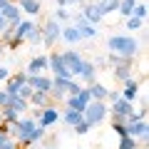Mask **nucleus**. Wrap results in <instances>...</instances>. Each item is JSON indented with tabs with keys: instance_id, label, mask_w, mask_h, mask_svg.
I'll list each match as a JSON object with an SVG mask.
<instances>
[{
	"instance_id": "obj_1",
	"label": "nucleus",
	"mask_w": 149,
	"mask_h": 149,
	"mask_svg": "<svg viewBox=\"0 0 149 149\" xmlns=\"http://www.w3.org/2000/svg\"><path fill=\"white\" fill-rule=\"evenodd\" d=\"M107 47H109V52L129 57V60H134V55L139 52V42L132 35H112L109 40H107Z\"/></svg>"
},
{
	"instance_id": "obj_2",
	"label": "nucleus",
	"mask_w": 149,
	"mask_h": 149,
	"mask_svg": "<svg viewBox=\"0 0 149 149\" xmlns=\"http://www.w3.org/2000/svg\"><path fill=\"white\" fill-rule=\"evenodd\" d=\"M107 117H109V104H107V102H102V100H90V104L82 109V119H85L90 127L102 124Z\"/></svg>"
},
{
	"instance_id": "obj_3",
	"label": "nucleus",
	"mask_w": 149,
	"mask_h": 149,
	"mask_svg": "<svg viewBox=\"0 0 149 149\" xmlns=\"http://www.w3.org/2000/svg\"><path fill=\"white\" fill-rule=\"evenodd\" d=\"M40 32H42V47H52L55 42L60 40V32H62V22H57L55 17H50L47 22L40 25Z\"/></svg>"
},
{
	"instance_id": "obj_4",
	"label": "nucleus",
	"mask_w": 149,
	"mask_h": 149,
	"mask_svg": "<svg viewBox=\"0 0 149 149\" xmlns=\"http://www.w3.org/2000/svg\"><path fill=\"white\" fill-rule=\"evenodd\" d=\"M124 129H127L129 137H134L137 142L147 144V137H149V124H147V119H124Z\"/></svg>"
},
{
	"instance_id": "obj_5",
	"label": "nucleus",
	"mask_w": 149,
	"mask_h": 149,
	"mask_svg": "<svg viewBox=\"0 0 149 149\" xmlns=\"http://www.w3.org/2000/svg\"><path fill=\"white\" fill-rule=\"evenodd\" d=\"M109 114H114V117H122V119L132 117V114H134V102H132V100H124V97L119 95L117 100H112V102H109Z\"/></svg>"
},
{
	"instance_id": "obj_6",
	"label": "nucleus",
	"mask_w": 149,
	"mask_h": 149,
	"mask_svg": "<svg viewBox=\"0 0 149 149\" xmlns=\"http://www.w3.org/2000/svg\"><path fill=\"white\" fill-rule=\"evenodd\" d=\"M70 22H72L77 30H80V35H82V40H92V37H97V27L92 25L90 20H87L82 13H77V15H72L70 17Z\"/></svg>"
},
{
	"instance_id": "obj_7",
	"label": "nucleus",
	"mask_w": 149,
	"mask_h": 149,
	"mask_svg": "<svg viewBox=\"0 0 149 149\" xmlns=\"http://www.w3.org/2000/svg\"><path fill=\"white\" fill-rule=\"evenodd\" d=\"M65 60V67H67L70 77L72 80H77V74H80V67H82V55L77 52V50H65V52H60Z\"/></svg>"
},
{
	"instance_id": "obj_8",
	"label": "nucleus",
	"mask_w": 149,
	"mask_h": 149,
	"mask_svg": "<svg viewBox=\"0 0 149 149\" xmlns=\"http://www.w3.org/2000/svg\"><path fill=\"white\" fill-rule=\"evenodd\" d=\"M57 122H60V109H57L55 104L42 107V109H40V117H37V124H40V127L50 129V127H55Z\"/></svg>"
},
{
	"instance_id": "obj_9",
	"label": "nucleus",
	"mask_w": 149,
	"mask_h": 149,
	"mask_svg": "<svg viewBox=\"0 0 149 149\" xmlns=\"http://www.w3.org/2000/svg\"><path fill=\"white\" fill-rule=\"evenodd\" d=\"M47 70H52L55 77H70L67 67H65V60H62V55H60V52L47 55Z\"/></svg>"
},
{
	"instance_id": "obj_10",
	"label": "nucleus",
	"mask_w": 149,
	"mask_h": 149,
	"mask_svg": "<svg viewBox=\"0 0 149 149\" xmlns=\"http://www.w3.org/2000/svg\"><path fill=\"white\" fill-rule=\"evenodd\" d=\"M132 70H134V62H132L129 57H124L119 65L112 67V74H114V80H117V82H124V80L132 77Z\"/></svg>"
},
{
	"instance_id": "obj_11",
	"label": "nucleus",
	"mask_w": 149,
	"mask_h": 149,
	"mask_svg": "<svg viewBox=\"0 0 149 149\" xmlns=\"http://www.w3.org/2000/svg\"><path fill=\"white\" fill-rule=\"evenodd\" d=\"M27 85L32 87V90L37 92H50V87H52V77H47V74H27Z\"/></svg>"
},
{
	"instance_id": "obj_12",
	"label": "nucleus",
	"mask_w": 149,
	"mask_h": 149,
	"mask_svg": "<svg viewBox=\"0 0 149 149\" xmlns=\"http://www.w3.org/2000/svg\"><path fill=\"white\" fill-rule=\"evenodd\" d=\"M25 82H27V72H15V74H10L5 80V87H3V90H5L8 95H17V90H20Z\"/></svg>"
},
{
	"instance_id": "obj_13",
	"label": "nucleus",
	"mask_w": 149,
	"mask_h": 149,
	"mask_svg": "<svg viewBox=\"0 0 149 149\" xmlns=\"http://www.w3.org/2000/svg\"><path fill=\"white\" fill-rule=\"evenodd\" d=\"M0 13H3V17H5L8 22H13V25H17V22L22 20V10L17 8V3H15V0H8V3H5V8H3Z\"/></svg>"
},
{
	"instance_id": "obj_14",
	"label": "nucleus",
	"mask_w": 149,
	"mask_h": 149,
	"mask_svg": "<svg viewBox=\"0 0 149 149\" xmlns=\"http://www.w3.org/2000/svg\"><path fill=\"white\" fill-rule=\"evenodd\" d=\"M45 70H47V55H35V57L27 62L25 72L27 74H42Z\"/></svg>"
},
{
	"instance_id": "obj_15",
	"label": "nucleus",
	"mask_w": 149,
	"mask_h": 149,
	"mask_svg": "<svg viewBox=\"0 0 149 149\" xmlns=\"http://www.w3.org/2000/svg\"><path fill=\"white\" fill-rule=\"evenodd\" d=\"M80 5H82V15H85L87 20L92 22V25H97V22H100L102 17H104V15H102V10H100V5H97V3H80Z\"/></svg>"
},
{
	"instance_id": "obj_16",
	"label": "nucleus",
	"mask_w": 149,
	"mask_h": 149,
	"mask_svg": "<svg viewBox=\"0 0 149 149\" xmlns=\"http://www.w3.org/2000/svg\"><path fill=\"white\" fill-rule=\"evenodd\" d=\"M77 80H82V82H95L97 80V67H95V62H90V60H82V67H80V74H77Z\"/></svg>"
},
{
	"instance_id": "obj_17",
	"label": "nucleus",
	"mask_w": 149,
	"mask_h": 149,
	"mask_svg": "<svg viewBox=\"0 0 149 149\" xmlns=\"http://www.w3.org/2000/svg\"><path fill=\"white\" fill-rule=\"evenodd\" d=\"M27 102H30V107H37V109L55 104L52 97H50V92H37V90H32V95H30V100H27Z\"/></svg>"
},
{
	"instance_id": "obj_18",
	"label": "nucleus",
	"mask_w": 149,
	"mask_h": 149,
	"mask_svg": "<svg viewBox=\"0 0 149 149\" xmlns=\"http://www.w3.org/2000/svg\"><path fill=\"white\" fill-rule=\"evenodd\" d=\"M5 107H13V109H15V112H20V114L30 112V102H27V100H22L20 95H8Z\"/></svg>"
},
{
	"instance_id": "obj_19",
	"label": "nucleus",
	"mask_w": 149,
	"mask_h": 149,
	"mask_svg": "<svg viewBox=\"0 0 149 149\" xmlns=\"http://www.w3.org/2000/svg\"><path fill=\"white\" fill-rule=\"evenodd\" d=\"M60 37H62L67 45H74V42H80L82 40V35H80V30L70 22V25H62V32H60Z\"/></svg>"
},
{
	"instance_id": "obj_20",
	"label": "nucleus",
	"mask_w": 149,
	"mask_h": 149,
	"mask_svg": "<svg viewBox=\"0 0 149 149\" xmlns=\"http://www.w3.org/2000/svg\"><path fill=\"white\" fill-rule=\"evenodd\" d=\"M139 95V82L134 80V77H129V80H124L122 82V97L124 100H132L134 102V97Z\"/></svg>"
},
{
	"instance_id": "obj_21",
	"label": "nucleus",
	"mask_w": 149,
	"mask_h": 149,
	"mask_svg": "<svg viewBox=\"0 0 149 149\" xmlns=\"http://www.w3.org/2000/svg\"><path fill=\"white\" fill-rule=\"evenodd\" d=\"M87 92H90V97L92 100H102V102H107V95H109V90H107L102 82H90V87H87Z\"/></svg>"
},
{
	"instance_id": "obj_22",
	"label": "nucleus",
	"mask_w": 149,
	"mask_h": 149,
	"mask_svg": "<svg viewBox=\"0 0 149 149\" xmlns=\"http://www.w3.org/2000/svg\"><path fill=\"white\" fill-rule=\"evenodd\" d=\"M17 8H20L25 15H37L42 10V3L40 0H17Z\"/></svg>"
},
{
	"instance_id": "obj_23",
	"label": "nucleus",
	"mask_w": 149,
	"mask_h": 149,
	"mask_svg": "<svg viewBox=\"0 0 149 149\" xmlns=\"http://www.w3.org/2000/svg\"><path fill=\"white\" fill-rule=\"evenodd\" d=\"M25 42H30V45H40V42H42L40 25H35V22H32V25L27 27V32H25Z\"/></svg>"
},
{
	"instance_id": "obj_24",
	"label": "nucleus",
	"mask_w": 149,
	"mask_h": 149,
	"mask_svg": "<svg viewBox=\"0 0 149 149\" xmlns=\"http://www.w3.org/2000/svg\"><path fill=\"white\" fill-rule=\"evenodd\" d=\"M60 119H62L67 127H74V124L82 119V112H77V109H67V107H65V112L60 114Z\"/></svg>"
},
{
	"instance_id": "obj_25",
	"label": "nucleus",
	"mask_w": 149,
	"mask_h": 149,
	"mask_svg": "<svg viewBox=\"0 0 149 149\" xmlns=\"http://www.w3.org/2000/svg\"><path fill=\"white\" fill-rule=\"evenodd\" d=\"M97 5H100L102 15H109V13H117L119 0H97Z\"/></svg>"
},
{
	"instance_id": "obj_26",
	"label": "nucleus",
	"mask_w": 149,
	"mask_h": 149,
	"mask_svg": "<svg viewBox=\"0 0 149 149\" xmlns=\"http://www.w3.org/2000/svg\"><path fill=\"white\" fill-rule=\"evenodd\" d=\"M0 112H3V119H5L8 124H15L17 119H20V112H15L13 107H0Z\"/></svg>"
},
{
	"instance_id": "obj_27",
	"label": "nucleus",
	"mask_w": 149,
	"mask_h": 149,
	"mask_svg": "<svg viewBox=\"0 0 149 149\" xmlns=\"http://www.w3.org/2000/svg\"><path fill=\"white\" fill-rule=\"evenodd\" d=\"M134 3H137V0H119V8H117V13H119V15H124V17H129V15H132V8H134Z\"/></svg>"
},
{
	"instance_id": "obj_28",
	"label": "nucleus",
	"mask_w": 149,
	"mask_h": 149,
	"mask_svg": "<svg viewBox=\"0 0 149 149\" xmlns=\"http://www.w3.org/2000/svg\"><path fill=\"white\" fill-rule=\"evenodd\" d=\"M139 144H137V139L134 137H129V134H124V137H119V147L117 149H137Z\"/></svg>"
},
{
	"instance_id": "obj_29",
	"label": "nucleus",
	"mask_w": 149,
	"mask_h": 149,
	"mask_svg": "<svg viewBox=\"0 0 149 149\" xmlns=\"http://www.w3.org/2000/svg\"><path fill=\"white\" fill-rule=\"evenodd\" d=\"M142 25H144V20H139V17H134V15H129V17H127V22H124V27H127L129 32L142 30Z\"/></svg>"
},
{
	"instance_id": "obj_30",
	"label": "nucleus",
	"mask_w": 149,
	"mask_h": 149,
	"mask_svg": "<svg viewBox=\"0 0 149 149\" xmlns=\"http://www.w3.org/2000/svg\"><path fill=\"white\" fill-rule=\"evenodd\" d=\"M147 13H149V8L144 5V3H134V8H132V15H134V17L144 20V17H147Z\"/></svg>"
},
{
	"instance_id": "obj_31",
	"label": "nucleus",
	"mask_w": 149,
	"mask_h": 149,
	"mask_svg": "<svg viewBox=\"0 0 149 149\" xmlns=\"http://www.w3.org/2000/svg\"><path fill=\"white\" fill-rule=\"evenodd\" d=\"M52 17H55L57 22H70V17H72V15H70V10H67V8H57Z\"/></svg>"
},
{
	"instance_id": "obj_32",
	"label": "nucleus",
	"mask_w": 149,
	"mask_h": 149,
	"mask_svg": "<svg viewBox=\"0 0 149 149\" xmlns=\"http://www.w3.org/2000/svg\"><path fill=\"white\" fill-rule=\"evenodd\" d=\"M72 129H74V134H80V137H82V134H87V132H90V129H92V127H90V124H87V122H85V119H80V122L74 124V127H72Z\"/></svg>"
},
{
	"instance_id": "obj_33",
	"label": "nucleus",
	"mask_w": 149,
	"mask_h": 149,
	"mask_svg": "<svg viewBox=\"0 0 149 149\" xmlns=\"http://www.w3.org/2000/svg\"><path fill=\"white\" fill-rule=\"evenodd\" d=\"M17 95H20L22 100H30V95H32V87H30V85H27V82H25V85H22L20 90H17Z\"/></svg>"
},
{
	"instance_id": "obj_34",
	"label": "nucleus",
	"mask_w": 149,
	"mask_h": 149,
	"mask_svg": "<svg viewBox=\"0 0 149 149\" xmlns=\"http://www.w3.org/2000/svg\"><path fill=\"white\" fill-rule=\"evenodd\" d=\"M80 90H82V85H77L74 80H70V82H67V95H77Z\"/></svg>"
},
{
	"instance_id": "obj_35",
	"label": "nucleus",
	"mask_w": 149,
	"mask_h": 149,
	"mask_svg": "<svg viewBox=\"0 0 149 149\" xmlns=\"http://www.w3.org/2000/svg\"><path fill=\"white\" fill-rule=\"evenodd\" d=\"M5 102H8V92L0 90V107H5Z\"/></svg>"
},
{
	"instance_id": "obj_36",
	"label": "nucleus",
	"mask_w": 149,
	"mask_h": 149,
	"mask_svg": "<svg viewBox=\"0 0 149 149\" xmlns=\"http://www.w3.org/2000/svg\"><path fill=\"white\" fill-rule=\"evenodd\" d=\"M8 139H10V134H8V132H3V129H0V144H5Z\"/></svg>"
},
{
	"instance_id": "obj_37",
	"label": "nucleus",
	"mask_w": 149,
	"mask_h": 149,
	"mask_svg": "<svg viewBox=\"0 0 149 149\" xmlns=\"http://www.w3.org/2000/svg\"><path fill=\"white\" fill-rule=\"evenodd\" d=\"M70 5V0H57V8H67Z\"/></svg>"
},
{
	"instance_id": "obj_38",
	"label": "nucleus",
	"mask_w": 149,
	"mask_h": 149,
	"mask_svg": "<svg viewBox=\"0 0 149 149\" xmlns=\"http://www.w3.org/2000/svg\"><path fill=\"white\" fill-rule=\"evenodd\" d=\"M74 3H85V0H70V5H74Z\"/></svg>"
},
{
	"instance_id": "obj_39",
	"label": "nucleus",
	"mask_w": 149,
	"mask_h": 149,
	"mask_svg": "<svg viewBox=\"0 0 149 149\" xmlns=\"http://www.w3.org/2000/svg\"><path fill=\"white\" fill-rule=\"evenodd\" d=\"M5 3H8V0H0V10H3V8H5Z\"/></svg>"
},
{
	"instance_id": "obj_40",
	"label": "nucleus",
	"mask_w": 149,
	"mask_h": 149,
	"mask_svg": "<svg viewBox=\"0 0 149 149\" xmlns=\"http://www.w3.org/2000/svg\"><path fill=\"white\" fill-rule=\"evenodd\" d=\"M3 122H5V119H3V112H0V127H3Z\"/></svg>"
},
{
	"instance_id": "obj_41",
	"label": "nucleus",
	"mask_w": 149,
	"mask_h": 149,
	"mask_svg": "<svg viewBox=\"0 0 149 149\" xmlns=\"http://www.w3.org/2000/svg\"><path fill=\"white\" fill-rule=\"evenodd\" d=\"M40 149H55V147H47V144H45V147H40Z\"/></svg>"
},
{
	"instance_id": "obj_42",
	"label": "nucleus",
	"mask_w": 149,
	"mask_h": 149,
	"mask_svg": "<svg viewBox=\"0 0 149 149\" xmlns=\"http://www.w3.org/2000/svg\"><path fill=\"white\" fill-rule=\"evenodd\" d=\"M0 55H3V45H0Z\"/></svg>"
}]
</instances>
